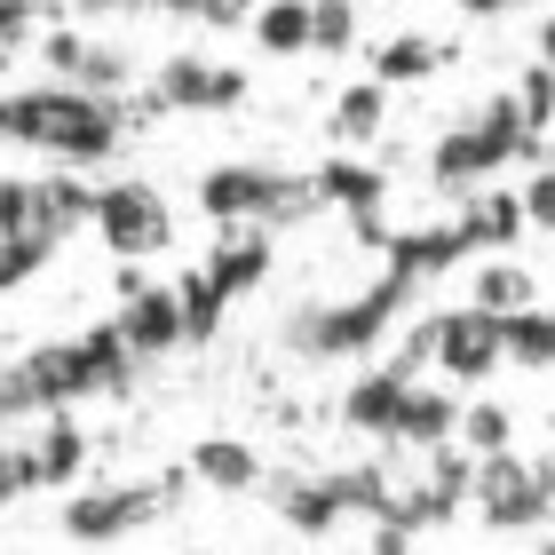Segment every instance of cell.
<instances>
[{"instance_id": "34", "label": "cell", "mask_w": 555, "mask_h": 555, "mask_svg": "<svg viewBox=\"0 0 555 555\" xmlns=\"http://www.w3.org/2000/svg\"><path fill=\"white\" fill-rule=\"evenodd\" d=\"M48 0H0V48H16V40H33V24H40Z\"/></svg>"}, {"instance_id": "33", "label": "cell", "mask_w": 555, "mask_h": 555, "mask_svg": "<svg viewBox=\"0 0 555 555\" xmlns=\"http://www.w3.org/2000/svg\"><path fill=\"white\" fill-rule=\"evenodd\" d=\"M524 207V231H555V167H532V183L516 191Z\"/></svg>"}, {"instance_id": "14", "label": "cell", "mask_w": 555, "mask_h": 555, "mask_svg": "<svg viewBox=\"0 0 555 555\" xmlns=\"http://www.w3.org/2000/svg\"><path fill=\"white\" fill-rule=\"evenodd\" d=\"M95 207L88 183H72V175H48V183H0V231H24V222H72L80 231Z\"/></svg>"}, {"instance_id": "15", "label": "cell", "mask_w": 555, "mask_h": 555, "mask_svg": "<svg viewBox=\"0 0 555 555\" xmlns=\"http://www.w3.org/2000/svg\"><path fill=\"white\" fill-rule=\"evenodd\" d=\"M405 397H413L405 373H397V365H373V373H358V382L341 389V421L358 428V437L389 444V437H397V413H405Z\"/></svg>"}, {"instance_id": "27", "label": "cell", "mask_w": 555, "mask_h": 555, "mask_svg": "<svg viewBox=\"0 0 555 555\" xmlns=\"http://www.w3.org/2000/svg\"><path fill=\"white\" fill-rule=\"evenodd\" d=\"M246 33H255L270 56H310V0H262Z\"/></svg>"}, {"instance_id": "4", "label": "cell", "mask_w": 555, "mask_h": 555, "mask_svg": "<svg viewBox=\"0 0 555 555\" xmlns=\"http://www.w3.org/2000/svg\"><path fill=\"white\" fill-rule=\"evenodd\" d=\"M532 135H524V112H516V95H492V104H476L468 119H452V128L437 135V151H428V183L437 191H485L500 167H516V159H532Z\"/></svg>"}, {"instance_id": "8", "label": "cell", "mask_w": 555, "mask_h": 555, "mask_svg": "<svg viewBox=\"0 0 555 555\" xmlns=\"http://www.w3.org/2000/svg\"><path fill=\"white\" fill-rule=\"evenodd\" d=\"M88 231L104 238L119 262H143V255H159L175 238V215H167V198L151 183H104L95 207H88Z\"/></svg>"}, {"instance_id": "6", "label": "cell", "mask_w": 555, "mask_h": 555, "mask_svg": "<svg viewBox=\"0 0 555 555\" xmlns=\"http://www.w3.org/2000/svg\"><path fill=\"white\" fill-rule=\"evenodd\" d=\"M183 492H191V468L183 476H135V485H95V492H72L64 500L56 532L80 540V547H112V540L143 532V524H159Z\"/></svg>"}, {"instance_id": "19", "label": "cell", "mask_w": 555, "mask_h": 555, "mask_svg": "<svg viewBox=\"0 0 555 555\" xmlns=\"http://www.w3.org/2000/svg\"><path fill=\"white\" fill-rule=\"evenodd\" d=\"M270 262H278V246H270V231H231V238H222V246H215V255L198 262V270H207L215 286H222V294L238 301V294H255L262 278H270Z\"/></svg>"}, {"instance_id": "28", "label": "cell", "mask_w": 555, "mask_h": 555, "mask_svg": "<svg viewBox=\"0 0 555 555\" xmlns=\"http://www.w3.org/2000/svg\"><path fill=\"white\" fill-rule=\"evenodd\" d=\"M461 444H468V461H485V452H516V413L492 405V397H476V405H461Z\"/></svg>"}, {"instance_id": "26", "label": "cell", "mask_w": 555, "mask_h": 555, "mask_svg": "<svg viewBox=\"0 0 555 555\" xmlns=\"http://www.w3.org/2000/svg\"><path fill=\"white\" fill-rule=\"evenodd\" d=\"M500 349H508V365H532L547 373L555 365V310H516V318H500Z\"/></svg>"}, {"instance_id": "18", "label": "cell", "mask_w": 555, "mask_h": 555, "mask_svg": "<svg viewBox=\"0 0 555 555\" xmlns=\"http://www.w3.org/2000/svg\"><path fill=\"white\" fill-rule=\"evenodd\" d=\"M191 485H207V492H262V452L255 444H238V437H207V444H191Z\"/></svg>"}, {"instance_id": "32", "label": "cell", "mask_w": 555, "mask_h": 555, "mask_svg": "<svg viewBox=\"0 0 555 555\" xmlns=\"http://www.w3.org/2000/svg\"><path fill=\"white\" fill-rule=\"evenodd\" d=\"M24 492H40V468H33V444H16V452H0V516L16 508Z\"/></svg>"}, {"instance_id": "23", "label": "cell", "mask_w": 555, "mask_h": 555, "mask_svg": "<svg viewBox=\"0 0 555 555\" xmlns=\"http://www.w3.org/2000/svg\"><path fill=\"white\" fill-rule=\"evenodd\" d=\"M80 9H128V16H191V24H215V33H231V24H255L262 0H80Z\"/></svg>"}, {"instance_id": "30", "label": "cell", "mask_w": 555, "mask_h": 555, "mask_svg": "<svg viewBox=\"0 0 555 555\" xmlns=\"http://www.w3.org/2000/svg\"><path fill=\"white\" fill-rule=\"evenodd\" d=\"M358 48V0H310V56H349Z\"/></svg>"}, {"instance_id": "17", "label": "cell", "mask_w": 555, "mask_h": 555, "mask_svg": "<svg viewBox=\"0 0 555 555\" xmlns=\"http://www.w3.org/2000/svg\"><path fill=\"white\" fill-rule=\"evenodd\" d=\"M452 437H461V397L413 382V397H405V413H397V437H389V444H405V452H444Z\"/></svg>"}, {"instance_id": "1", "label": "cell", "mask_w": 555, "mask_h": 555, "mask_svg": "<svg viewBox=\"0 0 555 555\" xmlns=\"http://www.w3.org/2000/svg\"><path fill=\"white\" fill-rule=\"evenodd\" d=\"M135 349L119 341V325H88V334H64V341H40V349H24V358L0 365V421H16V413H72V405H88V397H112V389H128L135 382Z\"/></svg>"}, {"instance_id": "13", "label": "cell", "mask_w": 555, "mask_h": 555, "mask_svg": "<svg viewBox=\"0 0 555 555\" xmlns=\"http://www.w3.org/2000/svg\"><path fill=\"white\" fill-rule=\"evenodd\" d=\"M318 198L358 215V238H365V246L389 238V231H382V198H389V175H382V167H365V159H349V151H341V159L318 167Z\"/></svg>"}, {"instance_id": "7", "label": "cell", "mask_w": 555, "mask_h": 555, "mask_svg": "<svg viewBox=\"0 0 555 555\" xmlns=\"http://www.w3.org/2000/svg\"><path fill=\"white\" fill-rule=\"evenodd\" d=\"M468 500L485 516V532H540L555 516V468L524 461V452H485L468 476Z\"/></svg>"}, {"instance_id": "36", "label": "cell", "mask_w": 555, "mask_h": 555, "mask_svg": "<svg viewBox=\"0 0 555 555\" xmlns=\"http://www.w3.org/2000/svg\"><path fill=\"white\" fill-rule=\"evenodd\" d=\"M540 64H547V72H555V9H547V16H540Z\"/></svg>"}, {"instance_id": "10", "label": "cell", "mask_w": 555, "mask_h": 555, "mask_svg": "<svg viewBox=\"0 0 555 555\" xmlns=\"http://www.w3.org/2000/svg\"><path fill=\"white\" fill-rule=\"evenodd\" d=\"M40 64L56 72V88H80V95H112V104H128L135 88V56L112 40H88V33H48L40 40Z\"/></svg>"}, {"instance_id": "35", "label": "cell", "mask_w": 555, "mask_h": 555, "mask_svg": "<svg viewBox=\"0 0 555 555\" xmlns=\"http://www.w3.org/2000/svg\"><path fill=\"white\" fill-rule=\"evenodd\" d=\"M452 9H468V16H508V9H532V0H452Z\"/></svg>"}, {"instance_id": "11", "label": "cell", "mask_w": 555, "mask_h": 555, "mask_svg": "<svg viewBox=\"0 0 555 555\" xmlns=\"http://www.w3.org/2000/svg\"><path fill=\"white\" fill-rule=\"evenodd\" d=\"M500 365H508V349H500V318H485V310H444L437 318V373H444V382L476 389V382H492Z\"/></svg>"}, {"instance_id": "2", "label": "cell", "mask_w": 555, "mask_h": 555, "mask_svg": "<svg viewBox=\"0 0 555 555\" xmlns=\"http://www.w3.org/2000/svg\"><path fill=\"white\" fill-rule=\"evenodd\" d=\"M143 119V104H112V95H80V88H16L9 95V135L0 143H24L56 167H104L128 128Z\"/></svg>"}, {"instance_id": "9", "label": "cell", "mask_w": 555, "mask_h": 555, "mask_svg": "<svg viewBox=\"0 0 555 555\" xmlns=\"http://www.w3.org/2000/svg\"><path fill=\"white\" fill-rule=\"evenodd\" d=\"M246 72L238 64H215V56H167L159 72H151V88L135 95L143 119L151 112H238L246 104Z\"/></svg>"}, {"instance_id": "29", "label": "cell", "mask_w": 555, "mask_h": 555, "mask_svg": "<svg viewBox=\"0 0 555 555\" xmlns=\"http://www.w3.org/2000/svg\"><path fill=\"white\" fill-rule=\"evenodd\" d=\"M175 294H183V334H191V341H215V325H222V310H231V294H222L207 270L175 278Z\"/></svg>"}, {"instance_id": "22", "label": "cell", "mask_w": 555, "mask_h": 555, "mask_svg": "<svg viewBox=\"0 0 555 555\" xmlns=\"http://www.w3.org/2000/svg\"><path fill=\"white\" fill-rule=\"evenodd\" d=\"M382 119H389V88H382V80H349V88L334 95V112H325V135L349 151V143H373V135H382Z\"/></svg>"}, {"instance_id": "20", "label": "cell", "mask_w": 555, "mask_h": 555, "mask_svg": "<svg viewBox=\"0 0 555 555\" xmlns=\"http://www.w3.org/2000/svg\"><path fill=\"white\" fill-rule=\"evenodd\" d=\"M72 238V222H24V231H0V294H16L24 278H40L56 262V246Z\"/></svg>"}, {"instance_id": "21", "label": "cell", "mask_w": 555, "mask_h": 555, "mask_svg": "<svg viewBox=\"0 0 555 555\" xmlns=\"http://www.w3.org/2000/svg\"><path fill=\"white\" fill-rule=\"evenodd\" d=\"M468 310H485V318L532 310V262H508V255L476 262V278H468Z\"/></svg>"}, {"instance_id": "16", "label": "cell", "mask_w": 555, "mask_h": 555, "mask_svg": "<svg viewBox=\"0 0 555 555\" xmlns=\"http://www.w3.org/2000/svg\"><path fill=\"white\" fill-rule=\"evenodd\" d=\"M278 516H286V532L325 540V532H334V524L349 516V500H341V468H325V476H286V485H278Z\"/></svg>"}, {"instance_id": "24", "label": "cell", "mask_w": 555, "mask_h": 555, "mask_svg": "<svg viewBox=\"0 0 555 555\" xmlns=\"http://www.w3.org/2000/svg\"><path fill=\"white\" fill-rule=\"evenodd\" d=\"M33 468H40V492L72 485V476L88 468V428L72 421V413H56V421L40 428V444H33Z\"/></svg>"}, {"instance_id": "31", "label": "cell", "mask_w": 555, "mask_h": 555, "mask_svg": "<svg viewBox=\"0 0 555 555\" xmlns=\"http://www.w3.org/2000/svg\"><path fill=\"white\" fill-rule=\"evenodd\" d=\"M508 95H516V112H524V135L540 143V135L555 128V72H547V64H532V72H524V80H516Z\"/></svg>"}, {"instance_id": "25", "label": "cell", "mask_w": 555, "mask_h": 555, "mask_svg": "<svg viewBox=\"0 0 555 555\" xmlns=\"http://www.w3.org/2000/svg\"><path fill=\"white\" fill-rule=\"evenodd\" d=\"M437 64H444V40H428V33H397V40L373 48V72H365V80L405 88V80H428Z\"/></svg>"}, {"instance_id": "12", "label": "cell", "mask_w": 555, "mask_h": 555, "mask_svg": "<svg viewBox=\"0 0 555 555\" xmlns=\"http://www.w3.org/2000/svg\"><path fill=\"white\" fill-rule=\"evenodd\" d=\"M112 325H119V341H128L143 365L191 341V334H183V294H175V286H128V301H119Z\"/></svg>"}, {"instance_id": "5", "label": "cell", "mask_w": 555, "mask_h": 555, "mask_svg": "<svg viewBox=\"0 0 555 555\" xmlns=\"http://www.w3.org/2000/svg\"><path fill=\"white\" fill-rule=\"evenodd\" d=\"M318 175L294 167H262V159H231L198 175V215L207 222H238V231H270V222H301L318 215Z\"/></svg>"}, {"instance_id": "3", "label": "cell", "mask_w": 555, "mask_h": 555, "mask_svg": "<svg viewBox=\"0 0 555 555\" xmlns=\"http://www.w3.org/2000/svg\"><path fill=\"white\" fill-rule=\"evenodd\" d=\"M413 286H421L413 270L382 262V270H373L358 294H341V301H310V310H294L286 341L301 349V358H358V349H373V341H382L397 318H405Z\"/></svg>"}, {"instance_id": "37", "label": "cell", "mask_w": 555, "mask_h": 555, "mask_svg": "<svg viewBox=\"0 0 555 555\" xmlns=\"http://www.w3.org/2000/svg\"><path fill=\"white\" fill-rule=\"evenodd\" d=\"M0 135H9V95H0Z\"/></svg>"}]
</instances>
